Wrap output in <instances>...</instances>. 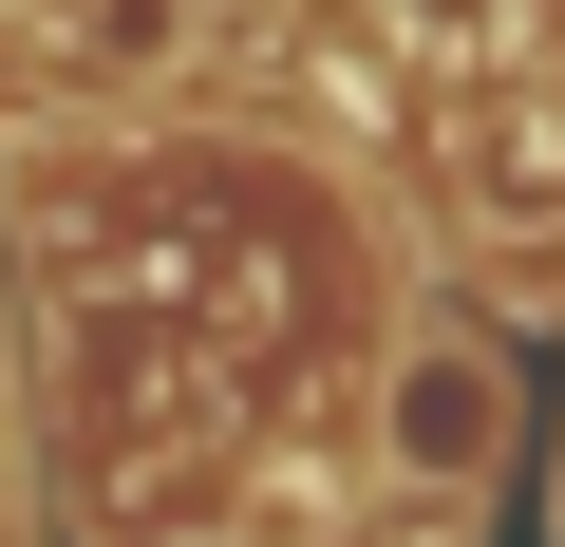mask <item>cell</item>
<instances>
[{
	"instance_id": "obj_1",
	"label": "cell",
	"mask_w": 565,
	"mask_h": 547,
	"mask_svg": "<svg viewBox=\"0 0 565 547\" xmlns=\"http://www.w3.org/2000/svg\"><path fill=\"white\" fill-rule=\"evenodd\" d=\"M359 453H377V509L415 547H452L509 491V453H527V340L471 322V303H415L396 359H377V397H359Z\"/></svg>"
},
{
	"instance_id": "obj_2",
	"label": "cell",
	"mask_w": 565,
	"mask_h": 547,
	"mask_svg": "<svg viewBox=\"0 0 565 547\" xmlns=\"http://www.w3.org/2000/svg\"><path fill=\"white\" fill-rule=\"evenodd\" d=\"M20 39H39V76L76 114H132V95H170L226 39V0H20Z\"/></svg>"
},
{
	"instance_id": "obj_3",
	"label": "cell",
	"mask_w": 565,
	"mask_h": 547,
	"mask_svg": "<svg viewBox=\"0 0 565 547\" xmlns=\"http://www.w3.org/2000/svg\"><path fill=\"white\" fill-rule=\"evenodd\" d=\"M546 547H565V472H546Z\"/></svg>"
}]
</instances>
